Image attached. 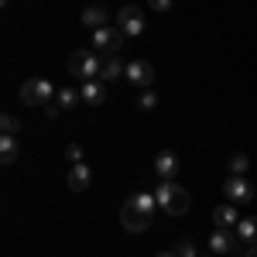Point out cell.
Wrapping results in <instances>:
<instances>
[{"label":"cell","mask_w":257,"mask_h":257,"mask_svg":"<svg viewBox=\"0 0 257 257\" xmlns=\"http://www.w3.org/2000/svg\"><path fill=\"white\" fill-rule=\"evenodd\" d=\"M65 69H69V76L89 82V79H99L103 76V59H99L96 52H89V48H76L69 55V62H65Z\"/></svg>","instance_id":"1"},{"label":"cell","mask_w":257,"mask_h":257,"mask_svg":"<svg viewBox=\"0 0 257 257\" xmlns=\"http://www.w3.org/2000/svg\"><path fill=\"white\" fill-rule=\"evenodd\" d=\"M158 257H178V254H175V250H165V254H158Z\"/></svg>","instance_id":"28"},{"label":"cell","mask_w":257,"mask_h":257,"mask_svg":"<svg viewBox=\"0 0 257 257\" xmlns=\"http://www.w3.org/2000/svg\"><path fill=\"white\" fill-rule=\"evenodd\" d=\"M18 155H21L18 134H4V138H0V161H4V165H11Z\"/></svg>","instance_id":"15"},{"label":"cell","mask_w":257,"mask_h":257,"mask_svg":"<svg viewBox=\"0 0 257 257\" xmlns=\"http://www.w3.org/2000/svg\"><path fill=\"white\" fill-rule=\"evenodd\" d=\"M65 182H69V189H72V192H86V189H89V182H93V172H89V165H86V161L72 165Z\"/></svg>","instance_id":"10"},{"label":"cell","mask_w":257,"mask_h":257,"mask_svg":"<svg viewBox=\"0 0 257 257\" xmlns=\"http://www.w3.org/2000/svg\"><path fill=\"white\" fill-rule=\"evenodd\" d=\"M131 202H134V206H141L144 213H151V216H155V209H158V199L151 196V192H134V196H131Z\"/></svg>","instance_id":"19"},{"label":"cell","mask_w":257,"mask_h":257,"mask_svg":"<svg viewBox=\"0 0 257 257\" xmlns=\"http://www.w3.org/2000/svg\"><path fill=\"white\" fill-rule=\"evenodd\" d=\"M155 199H158V206L168 213V216H185L189 206H192L189 192H185L182 185H175V182H161L158 192H155Z\"/></svg>","instance_id":"2"},{"label":"cell","mask_w":257,"mask_h":257,"mask_svg":"<svg viewBox=\"0 0 257 257\" xmlns=\"http://www.w3.org/2000/svg\"><path fill=\"white\" fill-rule=\"evenodd\" d=\"M123 79L131 82V86L151 89V86H155V79H158V69H155L151 62H144V59H134V62H127V72H123Z\"/></svg>","instance_id":"5"},{"label":"cell","mask_w":257,"mask_h":257,"mask_svg":"<svg viewBox=\"0 0 257 257\" xmlns=\"http://www.w3.org/2000/svg\"><path fill=\"white\" fill-rule=\"evenodd\" d=\"M65 158L72 161V165H79V161H82V148H79V144H69V148H65Z\"/></svg>","instance_id":"24"},{"label":"cell","mask_w":257,"mask_h":257,"mask_svg":"<svg viewBox=\"0 0 257 257\" xmlns=\"http://www.w3.org/2000/svg\"><path fill=\"white\" fill-rule=\"evenodd\" d=\"M240 213H237V202H223L213 209V226H226V230H237Z\"/></svg>","instance_id":"11"},{"label":"cell","mask_w":257,"mask_h":257,"mask_svg":"<svg viewBox=\"0 0 257 257\" xmlns=\"http://www.w3.org/2000/svg\"><path fill=\"white\" fill-rule=\"evenodd\" d=\"M223 192H226L230 202H240V206H243V202L254 199V185H250L243 175H230L226 182H223Z\"/></svg>","instance_id":"8"},{"label":"cell","mask_w":257,"mask_h":257,"mask_svg":"<svg viewBox=\"0 0 257 257\" xmlns=\"http://www.w3.org/2000/svg\"><path fill=\"white\" fill-rule=\"evenodd\" d=\"M247 165H250V158H247L243 151L233 155V158H230V175H243V172H247Z\"/></svg>","instance_id":"20"},{"label":"cell","mask_w":257,"mask_h":257,"mask_svg":"<svg viewBox=\"0 0 257 257\" xmlns=\"http://www.w3.org/2000/svg\"><path fill=\"white\" fill-rule=\"evenodd\" d=\"M120 226L127 230V233H144L148 226H151V213H144L141 206H134L131 199L120 206Z\"/></svg>","instance_id":"4"},{"label":"cell","mask_w":257,"mask_h":257,"mask_svg":"<svg viewBox=\"0 0 257 257\" xmlns=\"http://www.w3.org/2000/svg\"><path fill=\"white\" fill-rule=\"evenodd\" d=\"M82 24L93 28V31H96V28H106V11H103L99 4H89V7L82 11Z\"/></svg>","instance_id":"16"},{"label":"cell","mask_w":257,"mask_h":257,"mask_svg":"<svg viewBox=\"0 0 257 257\" xmlns=\"http://www.w3.org/2000/svg\"><path fill=\"white\" fill-rule=\"evenodd\" d=\"M155 172H158V178L172 182L175 172H178V155H175V151H158V158H155Z\"/></svg>","instance_id":"12"},{"label":"cell","mask_w":257,"mask_h":257,"mask_svg":"<svg viewBox=\"0 0 257 257\" xmlns=\"http://www.w3.org/2000/svg\"><path fill=\"white\" fill-rule=\"evenodd\" d=\"M45 110H48V117L55 120V117H59V110H62V106H59V103H48V106H45Z\"/></svg>","instance_id":"26"},{"label":"cell","mask_w":257,"mask_h":257,"mask_svg":"<svg viewBox=\"0 0 257 257\" xmlns=\"http://www.w3.org/2000/svg\"><path fill=\"white\" fill-rule=\"evenodd\" d=\"M175 254H178V257H199V254H196V247H192V240H189V237H182V240L175 243Z\"/></svg>","instance_id":"22"},{"label":"cell","mask_w":257,"mask_h":257,"mask_svg":"<svg viewBox=\"0 0 257 257\" xmlns=\"http://www.w3.org/2000/svg\"><path fill=\"white\" fill-rule=\"evenodd\" d=\"M55 86L48 79H28L24 86H21V103L24 106H48L52 99H55Z\"/></svg>","instance_id":"3"},{"label":"cell","mask_w":257,"mask_h":257,"mask_svg":"<svg viewBox=\"0 0 257 257\" xmlns=\"http://www.w3.org/2000/svg\"><path fill=\"white\" fill-rule=\"evenodd\" d=\"M237 230H226V226H213L209 233V250L213 254H233L237 250Z\"/></svg>","instance_id":"9"},{"label":"cell","mask_w":257,"mask_h":257,"mask_svg":"<svg viewBox=\"0 0 257 257\" xmlns=\"http://www.w3.org/2000/svg\"><path fill=\"white\" fill-rule=\"evenodd\" d=\"M123 72H127V62H120V55H106L103 62V82H113V79H123Z\"/></svg>","instance_id":"14"},{"label":"cell","mask_w":257,"mask_h":257,"mask_svg":"<svg viewBox=\"0 0 257 257\" xmlns=\"http://www.w3.org/2000/svg\"><path fill=\"white\" fill-rule=\"evenodd\" d=\"M138 106L141 110H155V106H158V93H155V89H144L141 99H138Z\"/></svg>","instance_id":"21"},{"label":"cell","mask_w":257,"mask_h":257,"mask_svg":"<svg viewBox=\"0 0 257 257\" xmlns=\"http://www.w3.org/2000/svg\"><path fill=\"white\" fill-rule=\"evenodd\" d=\"M247 257H257V243H250V250H247Z\"/></svg>","instance_id":"27"},{"label":"cell","mask_w":257,"mask_h":257,"mask_svg":"<svg viewBox=\"0 0 257 257\" xmlns=\"http://www.w3.org/2000/svg\"><path fill=\"white\" fill-rule=\"evenodd\" d=\"M209 257H213V254H209Z\"/></svg>","instance_id":"29"},{"label":"cell","mask_w":257,"mask_h":257,"mask_svg":"<svg viewBox=\"0 0 257 257\" xmlns=\"http://www.w3.org/2000/svg\"><path fill=\"white\" fill-rule=\"evenodd\" d=\"M82 99V93H76V86H62L59 93H55V103H59L62 110H69V106H76Z\"/></svg>","instance_id":"18"},{"label":"cell","mask_w":257,"mask_h":257,"mask_svg":"<svg viewBox=\"0 0 257 257\" xmlns=\"http://www.w3.org/2000/svg\"><path fill=\"white\" fill-rule=\"evenodd\" d=\"M120 45H123V31L120 28H96L93 31V48L106 52V55H120Z\"/></svg>","instance_id":"7"},{"label":"cell","mask_w":257,"mask_h":257,"mask_svg":"<svg viewBox=\"0 0 257 257\" xmlns=\"http://www.w3.org/2000/svg\"><path fill=\"white\" fill-rule=\"evenodd\" d=\"M82 103H89V106H99V103H106V89H103V82L99 79H89L82 82Z\"/></svg>","instance_id":"13"},{"label":"cell","mask_w":257,"mask_h":257,"mask_svg":"<svg viewBox=\"0 0 257 257\" xmlns=\"http://www.w3.org/2000/svg\"><path fill=\"white\" fill-rule=\"evenodd\" d=\"M237 237L247 240V243H257V216H247L237 223Z\"/></svg>","instance_id":"17"},{"label":"cell","mask_w":257,"mask_h":257,"mask_svg":"<svg viewBox=\"0 0 257 257\" xmlns=\"http://www.w3.org/2000/svg\"><path fill=\"white\" fill-rule=\"evenodd\" d=\"M117 28L123 31V38H138L141 31H144V14H141V7H134V4L120 7L117 11Z\"/></svg>","instance_id":"6"},{"label":"cell","mask_w":257,"mask_h":257,"mask_svg":"<svg viewBox=\"0 0 257 257\" xmlns=\"http://www.w3.org/2000/svg\"><path fill=\"white\" fill-rule=\"evenodd\" d=\"M0 127H4V134H18V131H21V123L11 117V113H4V117H0Z\"/></svg>","instance_id":"23"},{"label":"cell","mask_w":257,"mask_h":257,"mask_svg":"<svg viewBox=\"0 0 257 257\" xmlns=\"http://www.w3.org/2000/svg\"><path fill=\"white\" fill-rule=\"evenodd\" d=\"M148 7H151V11H158V14H165V11L172 7V0H148Z\"/></svg>","instance_id":"25"}]
</instances>
